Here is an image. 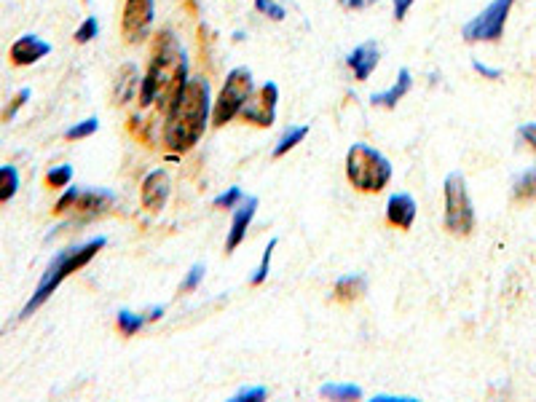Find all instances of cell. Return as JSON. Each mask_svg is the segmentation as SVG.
<instances>
[{
    "label": "cell",
    "instance_id": "obj_2",
    "mask_svg": "<svg viewBox=\"0 0 536 402\" xmlns=\"http://www.w3.org/2000/svg\"><path fill=\"white\" fill-rule=\"evenodd\" d=\"M212 118V94L207 78H188L164 121V143L172 153L191 151Z\"/></svg>",
    "mask_w": 536,
    "mask_h": 402
},
{
    "label": "cell",
    "instance_id": "obj_15",
    "mask_svg": "<svg viewBox=\"0 0 536 402\" xmlns=\"http://www.w3.org/2000/svg\"><path fill=\"white\" fill-rule=\"evenodd\" d=\"M49 51H51L49 43L41 41L38 35H22V38L11 46V62L17 67L35 65V62H41Z\"/></svg>",
    "mask_w": 536,
    "mask_h": 402
},
{
    "label": "cell",
    "instance_id": "obj_27",
    "mask_svg": "<svg viewBox=\"0 0 536 402\" xmlns=\"http://www.w3.org/2000/svg\"><path fill=\"white\" fill-rule=\"evenodd\" d=\"M255 9L263 14V17L274 19V22H282L287 17L285 6H279L277 0H255Z\"/></svg>",
    "mask_w": 536,
    "mask_h": 402
},
{
    "label": "cell",
    "instance_id": "obj_20",
    "mask_svg": "<svg viewBox=\"0 0 536 402\" xmlns=\"http://www.w3.org/2000/svg\"><path fill=\"white\" fill-rule=\"evenodd\" d=\"M319 394L327 400H362V389L357 384H325Z\"/></svg>",
    "mask_w": 536,
    "mask_h": 402
},
{
    "label": "cell",
    "instance_id": "obj_26",
    "mask_svg": "<svg viewBox=\"0 0 536 402\" xmlns=\"http://www.w3.org/2000/svg\"><path fill=\"white\" fill-rule=\"evenodd\" d=\"M73 180V167L70 164H62V167L49 169V175H46V185L49 188H65Z\"/></svg>",
    "mask_w": 536,
    "mask_h": 402
},
{
    "label": "cell",
    "instance_id": "obj_31",
    "mask_svg": "<svg viewBox=\"0 0 536 402\" xmlns=\"http://www.w3.org/2000/svg\"><path fill=\"white\" fill-rule=\"evenodd\" d=\"M27 100H30V89H22V92L14 94V100H11V105L6 110H3V121H11V118L17 116L19 110L25 108Z\"/></svg>",
    "mask_w": 536,
    "mask_h": 402
},
{
    "label": "cell",
    "instance_id": "obj_38",
    "mask_svg": "<svg viewBox=\"0 0 536 402\" xmlns=\"http://www.w3.org/2000/svg\"><path fill=\"white\" fill-rule=\"evenodd\" d=\"M373 402H416V397H389V394H378Z\"/></svg>",
    "mask_w": 536,
    "mask_h": 402
},
{
    "label": "cell",
    "instance_id": "obj_28",
    "mask_svg": "<svg viewBox=\"0 0 536 402\" xmlns=\"http://www.w3.org/2000/svg\"><path fill=\"white\" fill-rule=\"evenodd\" d=\"M97 33H100V22L94 17H86L84 22H81V27L76 30V43H89L97 38Z\"/></svg>",
    "mask_w": 536,
    "mask_h": 402
},
{
    "label": "cell",
    "instance_id": "obj_12",
    "mask_svg": "<svg viewBox=\"0 0 536 402\" xmlns=\"http://www.w3.org/2000/svg\"><path fill=\"white\" fill-rule=\"evenodd\" d=\"M258 212V199L255 196H244L239 204H236L234 220H231V228H228V239H226V252H234L242 239L247 236V228H250L252 218Z\"/></svg>",
    "mask_w": 536,
    "mask_h": 402
},
{
    "label": "cell",
    "instance_id": "obj_25",
    "mask_svg": "<svg viewBox=\"0 0 536 402\" xmlns=\"http://www.w3.org/2000/svg\"><path fill=\"white\" fill-rule=\"evenodd\" d=\"M100 129V118H84V121H78L76 126H70L65 132L67 140H86V137H92L94 132Z\"/></svg>",
    "mask_w": 536,
    "mask_h": 402
},
{
    "label": "cell",
    "instance_id": "obj_39",
    "mask_svg": "<svg viewBox=\"0 0 536 402\" xmlns=\"http://www.w3.org/2000/svg\"><path fill=\"white\" fill-rule=\"evenodd\" d=\"M145 317H148V322H156V319L164 317V306H156V309L148 311V314H145Z\"/></svg>",
    "mask_w": 536,
    "mask_h": 402
},
{
    "label": "cell",
    "instance_id": "obj_14",
    "mask_svg": "<svg viewBox=\"0 0 536 402\" xmlns=\"http://www.w3.org/2000/svg\"><path fill=\"white\" fill-rule=\"evenodd\" d=\"M386 220H389V226L402 228V231H408L413 226V220H416V199H413L411 193H394L392 199L386 201Z\"/></svg>",
    "mask_w": 536,
    "mask_h": 402
},
{
    "label": "cell",
    "instance_id": "obj_37",
    "mask_svg": "<svg viewBox=\"0 0 536 402\" xmlns=\"http://www.w3.org/2000/svg\"><path fill=\"white\" fill-rule=\"evenodd\" d=\"M338 3L349 11H360V9H368L370 3H376V0H338Z\"/></svg>",
    "mask_w": 536,
    "mask_h": 402
},
{
    "label": "cell",
    "instance_id": "obj_32",
    "mask_svg": "<svg viewBox=\"0 0 536 402\" xmlns=\"http://www.w3.org/2000/svg\"><path fill=\"white\" fill-rule=\"evenodd\" d=\"M266 386H252V389H242V392L236 394L234 402H258L266 400Z\"/></svg>",
    "mask_w": 536,
    "mask_h": 402
},
{
    "label": "cell",
    "instance_id": "obj_36",
    "mask_svg": "<svg viewBox=\"0 0 536 402\" xmlns=\"http://www.w3.org/2000/svg\"><path fill=\"white\" fill-rule=\"evenodd\" d=\"M394 3V19L397 22H402L405 19V14H408V9L413 6V0H392Z\"/></svg>",
    "mask_w": 536,
    "mask_h": 402
},
{
    "label": "cell",
    "instance_id": "obj_1",
    "mask_svg": "<svg viewBox=\"0 0 536 402\" xmlns=\"http://www.w3.org/2000/svg\"><path fill=\"white\" fill-rule=\"evenodd\" d=\"M185 84H188V57H185L177 35L169 27H164L153 38L151 65H148V73L140 86V105L143 108L156 105V110L167 116Z\"/></svg>",
    "mask_w": 536,
    "mask_h": 402
},
{
    "label": "cell",
    "instance_id": "obj_35",
    "mask_svg": "<svg viewBox=\"0 0 536 402\" xmlns=\"http://www.w3.org/2000/svg\"><path fill=\"white\" fill-rule=\"evenodd\" d=\"M472 67H475V73H480V76L488 78V81H499V78H502V70H499V67H488L483 65V62H478V59L472 62Z\"/></svg>",
    "mask_w": 536,
    "mask_h": 402
},
{
    "label": "cell",
    "instance_id": "obj_22",
    "mask_svg": "<svg viewBox=\"0 0 536 402\" xmlns=\"http://www.w3.org/2000/svg\"><path fill=\"white\" fill-rule=\"evenodd\" d=\"M116 325L124 335H137L145 325H148V317H143V314H132V311L121 309V311H118V317H116Z\"/></svg>",
    "mask_w": 536,
    "mask_h": 402
},
{
    "label": "cell",
    "instance_id": "obj_24",
    "mask_svg": "<svg viewBox=\"0 0 536 402\" xmlns=\"http://www.w3.org/2000/svg\"><path fill=\"white\" fill-rule=\"evenodd\" d=\"M277 239H271V242L266 244V250H263V260H260V266L255 268V274L250 277V285L258 287L263 285L268 279V268H271V258H274V250H277Z\"/></svg>",
    "mask_w": 536,
    "mask_h": 402
},
{
    "label": "cell",
    "instance_id": "obj_8",
    "mask_svg": "<svg viewBox=\"0 0 536 402\" xmlns=\"http://www.w3.org/2000/svg\"><path fill=\"white\" fill-rule=\"evenodd\" d=\"M153 17H156V0H126L121 14V33L129 46L143 43L151 35Z\"/></svg>",
    "mask_w": 536,
    "mask_h": 402
},
{
    "label": "cell",
    "instance_id": "obj_11",
    "mask_svg": "<svg viewBox=\"0 0 536 402\" xmlns=\"http://www.w3.org/2000/svg\"><path fill=\"white\" fill-rule=\"evenodd\" d=\"M113 201H116V196L110 191H102V188H94V191H78L76 201H73V207L67 212H76L78 218H100V215H105V212L113 207Z\"/></svg>",
    "mask_w": 536,
    "mask_h": 402
},
{
    "label": "cell",
    "instance_id": "obj_33",
    "mask_svg": "<svg viewBox=\"0 0 536 402\" xmlns=\"http://www.w3.org/2000/svg\"><path fill=\"white\" fill-rule=\"evenodd\" d=\"M148 126H151V121H145V118H132V121H129V129H132L145 145H151V132H148Z\"/></svg>",
    "mask_w": 536,
    "mask_h": 402
},
{
    "label": "cell",
    "instance_id": "obj_17",
    "mask_svg": "<svg viewBox=\"0 0 536 402\" xmlns=\"http://www.w3.org/2000/svg\"><path fill=\"white\" fill-rule=\"evenodd\" d=\"M411 86H413L411 70H408V67H400V73H397V81H394V86H389L386 92L370 94V105H376V108H389V110L397 108V102H400L402 97H408Z\"/></svg>",
    "mask_w": 536,
    "mask_h": 402
},
{
    "label": "cell",
    "instance_id": "obj_19",
    "mask_svg": "<svg viewBox=\"0 0 536 402\" xmlns=\"http://www.w3.org/2000/svg\"><path fill=\"white\" fill-rule=\"evenodd\" d=\"M512 196L515 201H536V167L523 172L512 185Z\"/></svg>",
    "mask_w": 536,
    "mask_h": 402
},
{
    "label": "cell",
    "instance_id": "obj_30",
    "mask_svg": "<svg viewBox=\"0 0 536 402\" xmlns=\"http://www.w3.org/2000/svg\"><path fill=\"white\" fill-rule=\"evenodd\" d=\"M201 279H204V266L201 263H196V266L185 274L183 285H180V293H191V290H196V287L201 285Z\"/></svg>",
    "mask_w": 536,
    "mask_h": 402
},
{
    "label": "cell",
    "instance_id": "obj_29",
    "mask_svg": "<svg viewBox=\"0 0 536 402\" xmlns=\"http://www.w3.org/2000/svg\"><path fill=\"white\" fill-rule=\"evenodd\" d=\"M242 199H244L242 188H236V185H231L228 191H223L218 196V199H215V207H220V210H228V207H236V204H239Z\"/></svg>",
    "mask_w": 536,
    "mask_h": 402
},
{
    "label": "cell",
    "instance_id": "obj_23",
    "mask_svg": "<svg viewBox=\"0 0 536 402\" xmlns=\"http://www.w3.org/2000/svg\"><path fill=\"white\" fill-rule=\"evenodd\" d=\"M19 191V172L14 167H0V204L14 199Z\"/></svg>",
    "mask_w": 536,
    "mask_h": 402
},
{
    "label": "cell",
    "instance_id": "obj_13",
    "mask_svg": "<svg viewBox=\"0 0 536 402\" xmlns=\"http://www.w3.org/2000/svg\"><path fill=\"white\" fill-rule=\"evenodd\" d=\"M378 59H381L378 43L365 41L346 57V65H349V70H352V76L357 78V81H368L370 73L378 67Z\"/></svg>",
    "mask_w": 536,
    "mask_h": 402
},
{
    "label": "cell",
    "instance_id": "obj_4",
    "mask_svg": "<svg viewBox=\"0 0 536 402\" xmlns=\"http://www.w3.org/2000/svg\"><path fill=\"white\" fill-rule=\"evenodd\" d=\"M346 177L360 193H381L392 180V164L376 148L354 143L346 153Z\"/></svg>",
    "mask_w": 536,
    "mask_h": 402
},
{
    "label": "cell",
    "instance_id": "obj_6",
    "mask_svg": "<svg viewBox=\"0 0 536 402\" xmlns=\"http://www.w3.org/2000/svg\"><path fill=\"white\" fill-rule=\"evenodd\" d=\"M475 228V207L469 199L467 183L459 172L445 177V231L453 236H469Z\"/></svg>",
    "mask_w": 536,
    "mask_h": 402
},
{
    "label": "cell",
    "instance_id": "obj_34",
    "mask_svg": "<svg viewBox=\"0 0 536 402\" xmlns=\"http://www.w3.org/2000/svg\"><path fill=\"white\" fill-rule=\"evenodd\" d=\"M518 137L528 145V148H531V151L536 153V124H534V121H528V124L520 126Z\"/></svg>",
    "mask_w": 536,
    "mask_h": 402
},
{
    "label": "cell",
    "instance_id": "obj_18",
    "mask_svg": "<svg viewBox=\"0 0 536 402\" xmlns=\"http://www.w3.org/2000/svg\"><path fill=\"white\" fill-rule=\"evenodd\" d=\"M365 290H368L365 277H360V274H346V277H341L338 282H335L333 298L338 303H354L357 298L365 295Z\"/></svg>",
    "mask_w": 536,
    "mask_h": 402
},
{
    "label": "cell",
    "instance_id": "obj_5",
    "mask_svg": "<svg viewBox=\"0 0 536 402\" xmlns=\"http://www.w3.org/2000/svg\"><path fill=\"white\" fill-rule=\"evenodd\" d=\"M252 92H255V84H252L250 67H234L226 76V81H223V86H220L218 100L212 102V124L218 126V129L231 124L242 113Z\"/></svg>",
    "mask_w": 536,
    "mask_h": 402
},
{
    "label": "cell",
    "instance_id": "obj_9",
    "mask_svg": "<svg viewBox=\"0 0 536 402\" xmlns=\"http://www.w3.org/2000/svg\"><path fill=\"white\" fill-rule=\"evenodd\" d=\"M277 105H279V86L274 81H268L258 89V92H252V97L247 100V105L242 108V121L252 126H260V129H268V126H274L277 121Z\"/></svg>",
    "mask_w": 536,
    "mask_h": 402
},
{
    "label": "cell",
    "instance_id": "obj_16",
    "mask_svg": "<svg viewBox=\"0 0 536 402\" xmlns=\"http://www.w3.org/2000/svg\"><path fill=\"white\" fill-rule=\"evenodd\" d=\"M143 86V78H140V70L134 62H124L118 67L116 81H113V97H116L118 105H126V102L134 100L137 89Z\"/></svg>",
    "mask_w": 536,
    "mask_h": 402
},
{
    "label": "cell",
    "instance_id": "obj_21",
    "mask_svg": "<svg viewBox=\"0 0 536 402\" xmlns=\"http://www.w3.org/2000/svg\"><path fill=\"white\" fill-rule=\"evenodd\" d=\"M306 134H309V126H293L290 132L282 134V140H279L277 148H274V159H282L285 153L293 151L295 145L301 143V140H306Z\"/></svg>",
    "mask_w": 536,
    "mask_h": 402
},
{
    "label": "cell",
    "instance_id": "obj_10",
    "mask_svg": "<svg viewBox=\"0 0 536 402\" xmlns=\"http://www.w3.org/2000/svg\"><path fill=\"white\" fill-rule=\"evenodd\" d=\"M169 191H172V177H169L167 169H153V172H148L143 180V188H140V201H143L145 212L156 215V212L164 210Z\"/></svg>",
    "mask_w": 536,
    "mask_h": 402
},
{
    "label": "cell",
    "instance_id": "obj_3",
    "mask_svg": "<svg viewBox=\"0 0 536 402\" xmlns=\"http://www.w3.org/2000/svg\"><path fill=\"white\" fill-rule=\"evenodd\" d=\"M105 244H108V239H105V236H97V239L81 244V247H70V250H62L59 255H54L49 268L43 271V277L41 282H38V287H35V293L30 295V301H27V306L22 309V317H30L33 311L41 309L43 303L57 293V287L62 285L70 274H76V271H81L86 263H92V260L97 258V252H100Z\"/></svg>",
    "mask_w": 536,
    "mask_h": 402
},
{
    "label": "cell",
    "instance_id": "obj_7",
    "mask_svg": "<svg viewBox=\"0 0 536 402\" xmlns=\"http://www.w3.org/2000/svg\"><path fill=\"white\" fill-rule=\"evenodd\" d=\"M515 0H491L478 17L469 19L461 35L467 43H494L504 35V25L510 19Z\"/></svg>",
    "mask_w": 536,
    "mask_h": 402
}]
</instances>
